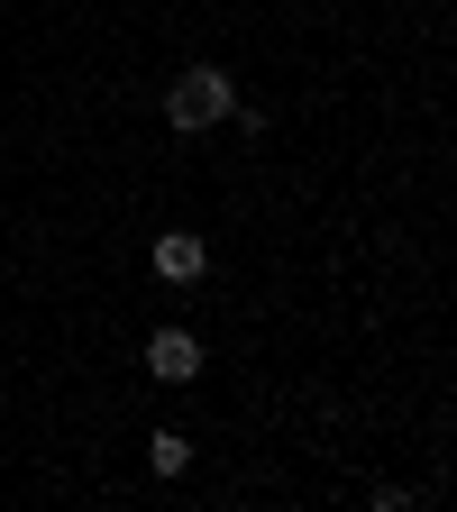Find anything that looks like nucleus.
I'll use <instances>...</instances> for the list:
<instances>
[{
  "label": "nucleus",
  "instance_id": "1",
  "mask_svg": "<svg viewBox=\"0 0 457 512\" xmlns=\"http://www.w3.org/2000/svg\"><path fill=\"white\" fill-rule=\"evenodd\" d=\"M238 110V83L220 74V64H192V74L165 83V128H183V138H202V128H220Z\"/></svg>",
  "mask_w": 457,
  "mask_h": 512
},
{
  "label": "nucleus",
  "instance_id": "4",
  "mask_svg": "<svg viewBox=\"0 0 457 512\" xmlns=\"http://www.w3.org/2000/svg\"><path fill=\"white\" fill-rule=\"evenodd\" d=\"M147 467H156V476H183V467H192V439H183V430H156V439H147Z\"/></svg>",
  "mask_w": 457,
  "mask_h": 512
},
{
  "label": "nucleus",
  "instance_id": "2",
  "mask_svg": "<svg viewBox=\"0 0 457 512\" xmlns=\"http://www.w3.org/2000/svg\"><path fill=\"white\" fill-rule=\"evenodd\" d=\"M147 375L156 384H202V339L192 330H156L147 339Z\"/></svg>",
  "mask_w": 457,
  "mask_h": 512
},
{
  "label": "nucleus",
  "instance_id": "3",
  "mask_svg": "<svg viewBox=\"0 0 457 512\" xmlns=\"http://www.w3.org/2000/svg\"><path fill=\"white\" fill-rule=\"evenodd\" d=\"M156 275H165V284H202V275H211V238H202V229H165V238H156Z\"/></svg>",
  "mask_w": 457,
  "mask_h": 512
}]
</instances>
